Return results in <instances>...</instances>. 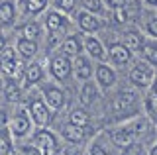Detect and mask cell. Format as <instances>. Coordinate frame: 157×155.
<instances>
[{
  "instance_id": "obj_1",
  "label": "cell",
  "mask_w": 157,
  "mask_h": 155,
  "mask_svg": "<svg viewBox=\"0 0 157 155\" xmlns=\"http://www.w3.org/2000/svg\"><path fill=\"white\" fill-rule=\"evenodd\" d=\"M24 106L28 108V112L32 116L36 128H49V124H51V120H53V112L47 106V102L43 100L39 89L32 90V94L24 98Z\"/></svg>"
},
{
  "instance_id": "obj_2",
  "label": "cell",
  "mask_w": 157,
  "mask_h": 155,
  "mask_svg": "<svg viewBox=\"0 0 157 155\" xmlns=\"http://www.w3.org/2000/svg\"><path fill=\"white\" fill-rule=\"evenodd\" d=\"M24 73H26V63L18 55L16 47H6L0 53V75H4L8 81L24 83Z\"/></svg>"
},
{
  "instance_id": "obj_3",
  "label": "cell",
  "mask_w": 157,
  "mask_h": 155,
  "mask_svg": "<svg viewBox=\"0 0 157 155\" xmlns=\"http://www.w3.org/2000/svg\"><path fill=\"white\" fill-rule=\"evenodd\" d=\"M33 130H36V126H33V120H32V116H29L28 108L24 104L14 106V114L10 116V128H8L12 139L32 138Z\"/></svg>"
},
{
  "instance_id": "obj_4",
  "label": "cell",
  "mask_w": 157,
  "mask_h": 155,
  "mask_svg": "<svg viewBox=\"0 0 157 155\" xmlns=\"http://www.w3.org/2000/svg\"><path fill=\"white\" fill-rule=\"evenodd\" d=\"M137 102H140V93H137V90H132V89L120 90V93H118L114 98L110 100V106H108V110H110L112 116H118V118H120L122 114H126V118L134 120L136 116L130 114V112L134 110V106H136Z\"/></svg>"
},
{
  "instance_id": "obj_5",
  "label": "cell",
  "mask_w": 157,
  "mask_h": 155,
  "mask_svg": "<svg viewBox=\"0 0 157 155\" xmlns=\"http://www.w3.org/2000/svg\"><path fill=\"white\" fill-rule=\"evenodd\" d=\"M39 93H41L43 100L47 102V106L51 108V112H61L67 106V93L59 83L55 81H45L39 85Z\"/></svg>"
},
{
  "instance_id": "obj_6",
  "label": "cell",
  "mask_w": 157,
  "mask_h": 155,
  "mask_svg": "<svg viewBox=\"0 0 157 155\" xmlns=\"http://www.w3.org/2000/svg\"><path fill=\"white\" fill-rule=\"evenodd\" d=\"M32 143L39 149L41 155H57L61 149L59 135L49 128H36L32 134Z\"/></svg>"
},
{
  "instance_id": "obj_7",
  "label": "cell",
  "mask_w": 157,
  "mask_h": 155,
  "mask_svg": "<svg viewBox=\"0 0 157 155\" xmlns=\"http://www.w3.org/2000/svg\"><path fill=\"white\" fill-rule=\"evenodd\" d=\"M49 75L59 85H65L73 77V59L57 51L55 55L49 57Z\"/></svg>"
},
{
  "instance_id": "obj_8",
  "label": "cell",
  "mask_w": 157,
  "mask_h": 155,
  "mask_svg": "<svg viewBox=\"0 0 157 155\" xmlns=\"http://www.w3.org/2000/svg\"><path fill=\"white\" fill-rule=\"evenodd\" d=\"M155 77H157V69L151 67L149 63L144 61V59L134 63V67L128 73V79H130L132 86H136V89H151Z\"/></svg>"
},
{
  "instance_id": "obj_9",
  "label": "cell",
  "mask_w": 157,
  "mask_h": 155,
  "mask_svg": "<svg viewBox=\"0 0 157 155\" xmlns=\"http://www.w3.org/2000/svg\"><path fill=\"white\" fill-rule=\"evenodd\" d=\"M108 139H110V143L114 145L118 149H126L130 147L132 143H136V134H134V128H132V120L128 124H118V126H112V128H108L106 132Z\"/></svg>"
},
{
  "instance_id": "obj_10",
  "label": "cell",
  "mask_w": 157,
  "mask_h": 155,
  "mask_svg": "<svg viewBox=\"0 0 157 155\" xmlns=\"http://www.w3.org/2000/svg\"><path fill=\"white\" fill-rule=\"evenodd\" d=\"M92 134L94 132H92L90 128L85 130V128H78V126H73L71 122H63L59 126V135H61V139L69 145H82Z\"/></svg>"
},
{
  "instance_id": "obj_11",
  "label": "cell",
  "mask_w": 157,
  "mask_h": 155,
  "mask_svg": "<svg viewBox=\"0 0 157 155\" xmlns=\"http://www.w3.org/2000/svg\"><path fill=\"white\" fill-rule=\"evenodd\" d=\"M94 83L102 93L114 89L116 83H118L116 69L112 65H108V63H96V67H94Z\"/></svg>"
},
{
  "instance_id": "obj_12",
  "label": "cell",
  "mask_w": 157,
  "mask_h": 155,
  "mask_svg": "<svg viewBox=\"0 0 157 155\" xmlns=\"http://www.w3.org/2000/svg\"><path fill=\"white\" fill-rule=\"evenodd\" d=\"M77 26H78L82 36H94V33H98L102 30L104 20L100 16H96V14L81 10V12H77Z\"/></svg>"
},
{
  "instance_id": "obj_13",
  "label": "cell",
  "mask_w": 157,
  "mask_h": 155,
  "mask_svg": "<svg viewBox=\"0 0 157 155\" xmlns=\"http://www.w3.org/2000/svg\"><path fill=\"white\" fill-rule=\"evenodd\" d=\"M82 43H85V55H88L96 63H106L108 61V47L104 41L98 40L96 36H82Z\"/></svg>"
},
{
  "instance_id": "obj_14",
  "label": "cell",
  "mask_w": 157,
  "mask_h": 155,
  "mask_svg": "<svg viewBox=\"0 0 157 155\" xmlns=\"http://www.w3.org/2000/svg\"><path fill=\"white\" fill-rule=\"evenodd\" d=\"M94 63L88 55H78L73 61V77L78 81V83H88V81L94 79Z\"/></svg>"
},
{
  "instance_id": "obj_15",
  "label": "cell",
  "mask_w": 157,
  "mask_h": 155,
  "mask_svg": "<svg viewBox=\"0 0 157 155\" xmlns=\"http://www.w3.org/2000/svg\"><path fill=\"white\" fill-rule=\"evenodd\" d=\"M43 26H45L47 33H63L71 28V18L59 10H47Z\"/></svg>"
},
{
  "instance_id": "obj_16",
  "label": "cell",
  "mask_w": 157,
  "mask_h": 155,
  "mask_svg": "<svg viewBox=\"0 0 157 155\" xmlns=\"http://www.w3.org/2000/svg\"><path fill=\"white\" fill-rule=\"evenodd\" d=\"M41 83H45V69H43L41 63L32 61L26 65V73H24V89H33V86H39Z\"/></svg>"
},
{
  "instance_id": "obj_17",
  "label": "cell",
  "mask_w": 157,
  "mask_h": 155,
  "mask_svg": "<svg viewBox=\"0 0 157 155\" xmlns=\"http://www.w3.org/2000/svg\"><path fill=\"white\" fill-rule=\"evenodd\" d=\"M132 55H134V53L126 47L124 41H114V43L108 45V61H110L112 65H116V67L130 65Z\"/></svg>"
},
{
  "instance_id": "obj_18",
  "label": "cell",
  "mask_w": 157,
  "mask_h": 155,
  "mask_svg": "<svg viewBox=\"0 0 157 155\" xmlns=\"http://www.w3.org/2000/svg\"><path fill=\"white\" fill-rule=\"evenodd\" d=\"M63 55L67 57H78L85 53V43H82V33H69V36L63 40L61 49Z\"/></svg>"
},
{
  "instance_id": "obj_19",
  "label": "cell",
  "mask_w": 157,
  "mask_h": 155,
  "mask_svg": "<svg viewBox=\"0 0 157 155\" xmlns=\"http://www.w3.org/2000/svg\"><path fill=\"white\" fill-rule=\"evenodd\" d=\"M4 100L12 106H18V104H24V98H26V89H24L20 83L16 81H6L4 83Z\"/></svg>"
},
{
  "instance_id": "obj_20",
  "label": "cell",
  "mask_w": 157,
  "mask_h": 155,
  "mask_svg": "<svg viewBox=\"0 0 157 155\" xmlns=\"http://www.w3.org/2000/svg\"><path fill=\"white\" fill-rule=\"evenodd\" d=\"M18 20V6L14 0H0V28H12Z\"/></svg>"
},
{
  "instance_id": "obj_21",
  "label": "cell",
  "mask_w": 157,
  "mask_h": 155,
  "mask_svg": "<svg viewBox=\"0 0 157 155\" xmlns=\"http://www.w3.org/2000/svg\"><path fill=\"white\" fill-rule=\"evenodd\" d=\"M100 93H102V90L96 86L94 81L82 83L81 85V90H78V102H81L82 108H85V106H92L98 98H100Z\"/></svg>"
},
{
  "instance_id": "obj_22",
  "label": "cell",
  "mask_w": 157,
  "mask_h": 155,
  "mask_svg": "<svg viewBox=\"0 0 157 155\" xmlns=\"http://www.w3.org/2000/svg\"><path fill=\"white\" fill-rule=\"evenodd\" d=\"M67 122H71L73 126H78V128L88 130L92 126V116L88 114L86 108L77 106V108H71V110H69V120H67Z\"/></svg>"
},
{
  "instance_id": "obj_23",
  "label": "cell",
  "mask_w": 157,
  "mask_h": 155,
  "mask_svg": "<svg viewBox=\"0 0 157 155\" xmlns=\"http://www.w3.org/2000/svg\"><path fill=\"white\" fill-rule=\"evenodd\" d=\"M16 51H18V55L22 57L24 61L33 59V57H37V53H39V43L24 40V37H18L16 40Z\"/></svg>"
},
{
  "instance_id": "obj_24",
  "label": "cell",
  "mask_w": 157,
  "mask_h": 155,
  "mask_svg": "<svg viewBox=\"0 0 157 155\" xmlns=\"http://www.w3.org/2000/svg\"><path fill=\"white\" fill-rule=\"evenodd\" d=\"M104 142H106V134L94 135V139H92L86 147V155H112L110 147H108Z\"/></svg>"
},
{
  "instance_id": "obj_25",
  "label": "cell",
  "mask_w": 157,
  "mask_h": 155,
  "mask_svg": "<svg viewBox=\"0 0 157 155\" xmlns=\"http://www.w3.org/2000/svg\"><path fill=\"white\" fill-rule=\"evenodd\" d=\"M41 24L37 22H26L20 26V37H24V40H29V41H39V37H41Z\"/></svg>"
},
{
  "instance_id": "obj_26",
  "label": "cell",
  "mask_w": 157,
  "mask_h": 155,
  "mask_svg": "<svg viewBox=\"0 0 157 155\" xmlns=\"http://www.w3.org/2000/svg\"><path fill=\"white\" fill-rule=\"evenodd\" d=\"M124 43H126L128 49L134 53V51H141L145 40H144V36H141L137 30H132V32H126L124 33Z\"/></svg>"
},
{
  "instance_id": "obj_27",
  "label": "cell",
  "mask_w": 157,
  "mask_h": 155,
  "mask_svg": "<svg viewBox=\"0 0 157 155\" xmlns=\"http://www.w3.org/2000/svg\"><path fill=\"white\" fill-rule=\"evenodd\" d=\"M49 6V0H24L22 8H24V14L28 16H39L41 12H45Z\"/></svg>"
},
{
  "instance_id": "obj_28",
  "label": "cell",
  "mask_w": 157,
  "mask_h": 155,
  "mask_svg": "<svg viewBox=\"0 0 157 155\" xmlns=\"http://www.w3.org/2000/svg\"><path fill=\"white\" fill-rule=\"evenodd\" d=\"M140 53H141V57H144V61H147L151 67H155V69H157V43L145 41Z\"/></svg>"
},
{
  "instance_id": "obj_29",
  "label": "cell",
  "mask_w": 157,
  "mask_h": 155,
  "mask_svg": "<svg viewBox=\"0 0 157 155\" xmlns=\"http://www.w3.org/2000/svg\"><path fill=\"white\" fill-rule=\"evenodd\" d=\"M0 155H14V142L10 132L0 134Z\"/></svg>"
},
{
  "instance_id": "obj_30",
  "label": "cell",
  "mask_w": 157,
  "mask_h": 155,
  "mask_svg": "<svg viewBox=\"0 0 157 155\" xmlns=\"http://www.w3.org/2000/svg\"><path fill=\"white\" fill-rule=\"evenodd\" d=\"M144 32L157 41V16H147V20L144 22Z\"/></svg>"
},
{
  "instance_id": "obj_31",
  "label": "cell",
  "mask_w": 157,
  "mask_h": 155,
  "mask_svg": "<svg viewBox=\"0 0 157 155\" xmlns=\"http://www.w3.org/2000/svg\"><path fill=\"white\" fill-rule=\"evenodd\" d=\"M63 33H47V51H53V49H61V43H63Z\"/></svg>"
},
{
  "instance_id": "obj_32",
  "label": "cell",
  "mask_w": 157,
  "mask_h": 155,
  "mask_svg": "<svg viewBox=\"0 0 157 155\" xmlns=\"http://www.w3.org/2000/svg\"><path fill=\"white\" fill-rule=\"evenodd\" d=\"M145 112L149 114V118H153V116H157V96L149 90V94L145 96Z\"/></svg>"
},
{
  "instance_id": "obj_33",
  "label": "cell",
  "mask_w": 157,
  "mask_h": 155,
  "mask_svg": "<svg viewBox=\"0 0 157 155\" xmlns=\"http://www.w3.org/2000/svg\"><path fill=\"white\" fill-rule=\"evenodd\" d=\"M78 2H81V0H59V2H57V10L69 16V14L75 12V8H77Z\"/></svg>"
},
{
  "instance_id": "obj_34",
  "label": "cell",
  "mask_w": 157,
  "mask_h": 155,
  "mask_svg": "<svg viewBox=\"0 0 157 155\" xmlns=\"http://www.w3.org/2000/svg\"><path fill=\"white\" fill-rule=\"evenodd\" d=\"M130 12L124 10V8H120V10H114L112 12V20H114V24H118V26H124V24L130 22Z\"/></svg>"
},
{
  "instance_id": "obj_35",
  "label": "cell",
  "mask_w": 157,
  "mask_h": 155,
  "mask_svg": "<svg viewBox=\"0 0 157 155\" xmlns=\"http://www.w3.org/2000/svg\"><path fill=\"white\" fill-rule=\"evenodd\" d=\"M122 155H147V153H145V147H144V143L136 142V143H132L130 147L122 149Z\"/></svg>"
},
{
  "instance_id": "obj_36",
  "label": "cell",
  "mask_w": 157,
  "mask_h": 155,
  "mask_svg": "<svg viewBox=\"0 0 157 155\" xmlns=\"http://www.w3.org/2000/svg\"><path fill=\"white\" fill-rule=\"evenodd\" d=\"M18 151H20L18 155H41V153H39V149L32 142H29V143H22L18 147Z\"/></svg>"
},
{
  "instance_id": "obj_37",
  "label": "cell",
  "mask_w": 157,
  "mask_h": 155,
  "mask_svg": "<svg viewBox=\"0 0 157 155\" xmlns=\"http://www.w3.org/2000/svg\"><path fill=\"white\" fill-rule=\"evenodd\" d=\"M8 128H10V114L6 108H0V134L8 132Z\"/></svg>"
},
{
  "instance_id": "obj_38",
  "label": "cell",
  "mask_w": 157,
  "mask_h": 155,
  "mask_svg": "<svg viewBox=\"0 0 157 155\" xmlns=\"http://www.w3.org/2000/svg\"><path fill=\"white\" fill-rule=\"evenodd\" d=\"M124 10L130 12V16H132V14H136V12H140L141 10V0H126Z\"/></svg>"
},
{
  "instance_id": "obj_39",
  "label": "cell",
  "mask_w": 157,
  "mask_h": 155,
  "mask_svg": "<svg viewBox=\"0 0 157 155\" xmlns=\"http://www.w3.org/2000/svg\"><path fill=\"white\" fill-rule=\"evenodd\" d=\"M104 6L114 12V10H120V8L126 6V0H104Z\"/></svg>"
},
{
  "instance_id": "obj_40",
  "label": "cell",
  "mask_w": 157,
  "mask_h": 155,
  "mask_svg": "<svg viewBox=\"0 0 157 155\" xmlns=\"http://www.w3.org/2000/svg\"><path fill=\"white\" fill-rule=\"evenodd\" d=\"M6 47H8V43H6V36H4V33L0 32V53L6 49Z\"/></svg>"
},
{
  "instance_id": "obj_41",
  "label": "cell",
  "mask_w": 157,
  "mask_h": 155,
  "mask_svg": "<svg viewBox=\"0 0 157 155\" xmlns=\"http://www.w3.org/2000/svg\"><path fill=\"white\" fill-rule=\"evenodd\" d=\"M147 155H157V142L149 147V151H147Z\"/></svg>"
},
{
  "instance_id": "obj_42",
  "label": "cell",
  "mask_w": 157,
  "mask_h": 155,
  "mask_svg": "<svg viewBox=\"0 0 157 155\" xmlns=\"http://www.w3.org/2000/svg\"><path fill=\"white\" fill-rule=\"evenodd\" d=\"M151 93H153L157 96V77H155V81H153V85H151Z\"/></svg>"
},
{
  "instance_id": "obj_43",
  "label": "cell",
  "mask_w": 157,
  "mask_h": 155,
  "mask_svg": "<svg viewBox=\"0 0 157 155\" xmlns=\"http://www.w3.org/2000/svg\"><path fill=\"white\" fill-rule=\"evenodd\" d=\"M4 90V79H2V75H0V93Z\"/></svg>"
},
{
  "instance_id": "obj_44",
  "label": "cell",
  "mask_w": 157,
  "mask_h": 155,
  "mask_svg": "<svg viewBox=\"0 0 157 155\" xmlns=\"http://www.w3.org/2000/svg\"><path fill=\"white\" fill-rule=\"evenodd\" d=\"M149 6H155V8H157V0H151V2H149Z\"/></svg>"
},
{
  "instance_id": "obj_45",
  "label": "cell",
  "mask_w": 157,
  "mask_h": 155,
  "mask_svg": "<svg viewBox=\"0 0 157 155\" xmlns=\"http://www.w3.org/2000/svg\"><path fill=\"white\" fill-rule=\"evenodd\" d=\"M151 120H153V124H155V128H157V116H153Z\"/></svg>"
},
{
  "instance_id": "obj_46",
  "label": "cell",
  "mask_w": 157,
  "mask_h": 155,
  "mask_svg": "<svg viewBox=\"0 0 157 155\" xmlns=\"http://www.w3.org/2000/svg\"><path fill=\"white\" fill-rule=\"evenodd\" d=\"M144 2H147V4H149V2H151V0H144Z\"/></svg>"
},
{
  "instance_id": "obj_47",
  "label": "cell",
  "mask_w": 157,
  "mask_h": 155,
  "mask_svg": "<svg viewBox=\"0 0 157 155\" xmlns=\"http://www.w3.org/2000/svg\"><path fill=\"white\" fill-rule=\"evenodd\" d=\"M18 2H20V4H24V0H18Z\"/></svg>"
},
{
  "instance_id": "obj_48",
  "label": "cell",
  "mask_w": 157,
  "mask_h": 155,
  "mask_svg": "<svg viewBox=\"0 0 157 155\" xmlns=\"http://www.w3.org/2000/svg\"><path fill=\"white\" fill-rule=\"evenodd\" d=\"M14 155H16V153H14Z\"/></svg>"
}]
</instances>
